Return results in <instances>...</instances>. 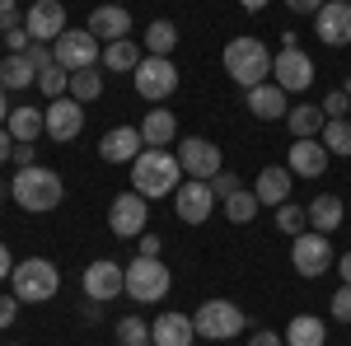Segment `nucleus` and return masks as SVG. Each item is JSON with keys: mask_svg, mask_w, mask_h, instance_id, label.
<instances>
[{"mask_svg": "<svg viewBox=\"0 0 351 346\" xmlns=\"http://www.w3.org/2000/svg\"><path fill=\"white\" fill-rule=\"evenodd\" d=\"M248 346H286V337H276V332H253Z\"/></svg>", "mask_w": 351, "mask_h": 346, "instance_id": "47", "label": "nucleus"}, {"mask_svg": "<svg viewBox=\"0 0 351 346\" xmlns=\"http://www.w3.org/2000/svg\"><path fill=\"white\" fill-rule=\"evenodd\" d=\"M43 117H47V136L52 140H75L84 127V103L75 99H52V103L43 108Z\"/></svg>", "mask_w": 351, "mask_h": 346, "instance_id": "17", "label": "nucleus"}, {"mask_svg": "<svg viewBox=\"0 0 351 346\" xmlns=\"http://www.w3.org/2000/svg\"><path fill=\"white\" fill-rule=\"evenodd\" d=\"M332 319L337 323H351V286L342 281L337 286V295H332Z\"/></svg>", "mask_w": 351, "mask_h": 346, "instance_id": "39", "label": "nucleus"}, {"mask_svg": "<svg viewBox=\"0 0 351 346\" xmlns=\"http://www.w3.org/2000/svg\"><path fill=\"white\" fill-rule=\"evenodd\" d=\"M328 342V323L314 314H295L286 323V346H324Z\"/></svg>", "mask_w": 351, "mask_h": 346, "instance_id": "25", "label": "nucleus"}, {"mask_svg": "<svg viewBox=\"0 0 351 346\" xmlns=\"http://www.w3.org/2000/svg\"><path fill=\"white\" fill-rule=\"evenodd\" d=\"M173 136H178V117H173L169 108H150L145 122H141V140H145L150 150H164Z\"/></svg>", "mask_w": 351, "mask_h": 346, "instance_id": "24", "label": "nucleus"}, {"mask_svg": "<svg viewBox=\"0 0 351 346\" xmlns=\"http://www.w3.org/2000/svg\"><path fill=\"white\" fill-rule=\"evenodd\" d=\"M132 80H136V94H141V99L160 103V99H169V94L178 89V66H173L169 56H145L132 71Z\"/></svg>", "mask_w": 351, "mask_h": 346, "instance_id": "5", "label": "nucleus"}, {"mask_svg": "<svg viewBox=\"0 0 351 346\" xmlns=\"http://www.w3.org/2000/svg\"><path fill=\"white\" fill-rule=\"evenodd\" d=\"M10 160L19 164V169H33L38 164V150H33V140H14V155Z\"/></svg>", "mask_w": 351, "mask_h": 346, "instance_id": "41", "label": "nucleus"}, {"mask_svg": "<svg viewBox=\"0 0 351 346\" xmlns=\"http://www.w3.org/2000/svg\"><path fill=\"white\" fill-rule=\"evenodd\" d=\"M192 337H197V323L178 309H169L150 323V346H192Z\"/></svg>", "mask_w": 351, "mask_h": 346, "instance_id": "18", "label": "nucleus"}, {"mask_svg": "<svg viewBox=\"0 0 351 346\" xmlns=\"http://www.w3.org/2000/svg\"><path fill=\"white\" fill-rule=\"evenodd\" d=\"M10 122V103H5V89H0V127Z\"/></svg>", "mask_w": 351, "mask_h": 346, "instance_id": "54", "label": "nucleus"}, {"mask_svg": "<svg viewBox=\"0 0 351 346\" xmlns=\"http://www.w3.org/2000/svg\"><path fill=\"white\" fill-rule=\"evenodd\" d=\"M145 56H141V47H136L132 38H122V42H108L104 47V66L108 71H117V75H127V71H136Z\"/></svg>", "mask_w": 351, "mask_h": 346, "instance_id": "30", "label": "nucleus"}, {"mask_svg": "<svg viewBox=\"0 0 351 346\" xmlns=\"http://www.w3.org/2000/svg\"><path fill=\"white\" fill-rule=\"evenodd\" d=\"M136 346H150V342H136Z\"/></svg>", "mask_w": 351, "mask_h": 346, "instance_id": "58", "label": "nucleus"}, {"mask_svg": "<svg viewBox=\"0 0 351 346\" xmlns=\"http://www.w3.org/2000/svg\"><path fill=\"white\" fill-rule=\"evenodd\" d=\"M337 271H342V281L351 286V253H342V258H337Z\"/></svg>", "mask_w": 351, "mask_h": 346, "instance_id": "52", "label": "nucleus"}, {"mask_svg": "<svg viewBox=\"0 0 351 346\" xmlns=\"http://www.w3.org/2000/svg\"><path fill=\"white\" fill-rule=\"evenodd\" d=\"M141 150H145V140H141V127H112V132L99 140V155H104L108 164H132Z\"/></svg>", "mask_w": 351, "mask_h": 346, "instance_id": "20", "label": "nucleus"}, {"mask_svg": "<svg viewBox=\"0 0 351 346\" xmlns=\"http://www.w3.org/2000/svg\"><path fill=\"white\" fill-rule=\"evenodd\" d=\"M0 197H10V187H5V183H0Z\"/></svg>", "mask_w": 351, "mask_h": 346, "instance_id": "55", "label": "nucleus"}, {"mask_svg": "<svg viewBox=\"0 0 351 346\" xmlns=\"http://www.w3.org/2000/svg\"><path fill=\"white\" fill-rule=\"evenodd\" d=\"M28 84H38V71H33V61L24 52H10L0 61V89H28Z\"/></svg>", "mask_w": 351, "mask_h": 346, "instance_id": "28", "label": "nucleus"}, {"mask_svg": "<svg viewBox=\"0 0 351 346\" xmlns=\"http://www.w3.org/2000/svg\"><path fill=\"white\" fill-rule=\"evenodd\" d=\"M0 28H19V5L14 0H0Z\"/></svg>", "mask_w": 351, "mask_h": 346, "instance_id": "45", "label": "nucleus"}, {"mask_svg": "<svg viewBox=\"0 0 351 346\" xmlns=\"http://www.w3.org/2000/svg\"><path fill=\"white\" fill-rule=\"evenodd\" d=\"M10 271H14V258H10V248L0 243V281H10Z\"/></svg>", "mask_w": 351, "mask_h": 346, "instance_id": "51", "label": "nucleus"}, {"mask_svg": "<svg viewBox=\"0 0 351 346\" xmlns=\"http://www.w3.org/2000/svg\"><path fill=\"white\" fill-rule=\"evenodd\" d=\"M160 248L164 243L155 239V234H141V258H160Z\"/></svg>", "mask_w": 351, "mask_h": 346, "instance_id": "48", "label": "nucleus"}, {"mask_svg": "<svg viewBox=\"0 0 351 346\" xmlns=\"http://www.w3.org/2000/svg\"><path fill=\"white\" fill-rule=\"evenodd\" d=\"M263 211V201H258V192H234V197H225V215H230V220H234V225H248V220H253V215Z\"/></svg>", "mask_w": 351, "mask_h": 346, "instance_id": "34", "label": "nucleus"}, {"mask_svg": "<svg viewBox=\"0 0 351 346\" xmlns=\"http://www.w3.org/2000/svg\"><path fill=\"white\" fill-rule=\"evenodd\" d=\"M89 33H94L99 42H122V38L132 33V14H127V5H99V10L89 14Z\"/></svg>", "mask_w": 351, "mask_h": 346, "instance_id": "19", "label": "nucleus"}, {"mask_svg": "<svg viewBox=\"0 0 351 346\" xmlns=\"http://www.w3.org/2000/svg\"><path fill=\"white\" fill-rule=\"evenodd\" d=\"M52 56H56V66H66V71H89L104 52H99V38L89 28H66L52 42Z\"/></svg>", "mask_w": 351, "mask_h": 346, "instance_id": "7", "label": "nucleus"}, {"mask_svg": "<svg viewBox=\"0 0 351 346\" xmlns=\"http://www.w3.org/2000/svg\"><path fill=\"white\" fill-rule=\"evenodd\" d=\"M108 5H127V0H108Z\"/></svg>", "mask_w": 351, "mask_h": 346, "instance_id": "56", "label": "nucleus"}, {"mask_svg": "<svg viewBox=\"0 0 351 346\" xmlns=\"http://www.w3.org/2000/svg\"><path fill=\"white\" fill-rule=\"evenodd\" d=\"M291 183H295V173L271 164V169L258 173V187H253V192H258V201H263V206H286V201H291Z\"/></svg>", "mask_w": 351, "mask_h": 346, "instance_id": "23", "label": "nucleus"}, {"mask_svg": "<svg viewBox=\"0 0 351 346\" xmlns=\"http://www.w3.org/2000/svg\"><path fill=\"white\" fill-rule=\"evenodd\" d=\"M145 47H150V56H169L173 47H178V24L155 19V24L145 28Z\"/></svg>", "mask_w": 351, "mask_h": 346, "instance_id": "31", "label": "nucleus"}, {"mask_svg": "<svg viewBox=\"0 0 351 346\" xmlns=\"http://www.w3.org/2000/svg\"><path fill=\"white\" fill-rule=\"evenodd\" d=\"M14 319H19V299L14 295H0V328H10Z\"/></svg>", "mask_w": 351, "mask_h": 346, "instance_id": "44", "label": "nucleus"}, {"mask_svg": "<svg viewBox=\"0 0 351 346\" xmlns=\"http://www.w3.org/2000/svg\"><path fill=\"white\" fill-rule=\"evenodd\" d=\"M80 286H84V299H117V295L127 291V271L117 262H108V258H99V262H89L84 267V276H80Z\"/></svg>", "mask_w": 351, "mask_h": 346, "instance_id": "13", "label": "nucleus"}, {"mask_svg": "<svg viewBox=\"0 0 351 346\" xmlns=\"http://www.w3.org/2000/svg\"><path fill=\"white\" fill-rule=\"evenodd\" d=\"M192 323H197V332L206 342H225V337H239L243 314H239V304H230V299H206Z\"/></svg>", "mask_w": 351, "mask_h": 346, "instance_id": "8", "label": "nucleus"}, {"mask_svg": "<svg viewBox=\"0 0 351 346\" xmlns=\"http://www.w3.org/2000/svg\"><path fill=\"white\" fill-rule=\"evenodd\" d=\"M319 108H324L328 122H337V117H347V112H351V94H347V89H332V94H328Z\"/></svg>", "mask_w": 351, "mask_h": 346, "instance_id": "38", "label": "nucleus"}, {"mask_svg": "<svg viewBox=\"0 0 351 346\" xmlns=\"http://www.w3.org/2000/svg\"><path fill=\"white\" fill-rule=\"evenodd\" d=\"M104 94V75H99V66H89V71H71V99L84 103V99H99Z\"/></svg>", "mask_w": 351, "mask_h": 346, "instance_id": "33", "label": "nucleus"}, {"mask_svg": "<svg viewBox=\"0 0 351 346\" xmlns=\"http://www.w3.org/2000/svg\"><path fill=\"white\" fill-rule=\"evenodd\" d=\"M314 33L328 47H347L351 42V0H328L324 10L314 14Z\"/></svg>", "mask_w": 351, "mask_h": 346, "instance_id": "15", "label": "nucleus"}, {"mask_svg": "<svg viewBox=\"0 0 351 346\" xmlns=\"http://www.w3.org/2000/svg\"><path fill=\"white\" fill-rule=\"evenodd\" d=\"M38 89H43L47 99H61V94H71V71L52 61L47 71H38Z\"/></svg>", "mask_w": 351, "mask_h": 346, "instance_id": "35", "label": "nucleus"}, {"mask_svg": "<svg viewBox=\"0 0 351 346\" xmlns=\"http://www.w3.org/2000/svg\"><path fill=\"white\" fill-rule=\"evenodd\" d=\"M291 173H300V178H324L328 173V150H324L319 136L291 140Z\"/></svg>", "mask_w": 351, "mask_h": 346, "instance_id": "22", "label": "nucleus"}, {"mask_svg": "<svg viewBox=\"0 0 351 346\" xmlns=\"http://www.w3.org/2000/svg\"><path fill=\"white\" fill-rule=\"evenodd\" d=\"M24 28H28L33 42H56V38L66 33V5H61V0H38L24 14Z\"/></svg>", "mask_w": 351, "mask_h": 346, "instance_id": "16", "label": "nucleus"}, {"mask_svg": "<svg viewBox=\"0 0 351 346\" xmlns=\"http://www.w3.org/2000/svg\"><path fill=\"white\" fill-rule=\"evenodd\" d=\"M248 112L258 117V122H276V117H286L291 112V103H286V89L276 80H267V84H258V89H248Z\"/></svg>", "mask_w": 351, "mask_h": 346, "instance_id": "21", "label": "nucleus"}, {"mask_svg": "<svg viewBox=\"0 0 351 346\" xmlns=\"http://www.w3.org/2000/svg\"><path fill=\"white\" fill-rule=\"evenodd\" d=\"M10 155H14V136L0 127V164H10Z\"/></svg>", "mask_w": 351, "mask_h": 346, "instance_id": "49", "label": "nucleus"}, {"mask_svg": "<svg viewBox=\"0 0 351 346\" xmlns=\"http://www.w3.org/2000/svg\"><path fill=\"white\" fill-rule=\"evenodd\" d=\"M220 61H225V75L239 84V89H258V84L271 80V52L258 38H230Z\"/></svg>", "mask_w": 351, "mask_h": 346, "instance_id": "2", "label": "nucleus"}, {"mask_svg": "<svg viewBox=\"0 0 351 346\" xmlns=\"http://www.w3.org/2000/svg\"><path fill=\"white\" fill-rule=\"evenodd\" d=\"M84 319H89V323L104 319V299H84Z\"/></svg>", "mask_w": 351, "mask_h": 346, "instance_id": "50", "label": "nucleus"}, {"mask_svg": "<svg viewBox=\"0 0 351 346\" xmlns=\"http://www.w3.org/2000/svg\"><path fill=\"white\" fill-rule=\"evenodd\" d=\"M286 5H291L295 14H319V10H324L328 0H286Z\"/></svg>", "mask_w": 351, "mask_h": 346, "instance_id": "46", "label": "nucleus"}, {"mask_svg": "<svg viewBox=\"0 0 351 346\" xmlns=\"http://www.w3.org/2000/svg\"><path fill=\"white\" fill-rule=\"evenodd\" d=\"M178 164H183V173H188V178L211 183V178L220 173V145L202 140V136H188V140L178 145Z\"/></svg>", "mask_w": 351, "mask_h": 346, "instance_id": "14", "label": "nucleus"}, {"mask_svg": "<svg viewBox=\"0 0 351 346\" xmlns=\"http://www.w3.org/2000/svg\"><path fill=\"white\" fill-rule=\"evenodd\" d=\"M276 230H281V234H291V239H295V234H304V230H309L304 206H291V201H286V206H276Z\"/></svg>", "mask_w": 351, "mask_h": 346, "instance_id": "36", "label": "nucleus"}, {"mask_svg": "<svg viewBox=\"0 0 351 346\" xmlns=\"http://www.w3.org/2000/svg\"><path fill=\"white\" fill-rule=\"evenodd\" d=\"M304 215H309V230H319V234H332V230L342 225V201H337L332 192H324V197H314V201L304 206Z\"/></svg>", "mask_w": 351, "mask_h": 346, "instance_id": "27", "label": "nucleus"}, {"mask_svg": "<svg viewBox=\"0 0 351 346\" xmlns=\"http://www.w3.org/2000/svg\"><path fill=\"white\" fill-rule=\"evenodd\" d=\"M271 80L281 84L286 94H304L314 84V61L300 52V47H281L271 56Z\"/></svg>", "mask_w": 351, "mask_h": 346, "instance_id": "12", "label": "nucleus"}, {"mask_svg": "<svg viewBox=\"0 0 351 346\" xmlns=\"http://www.w3.org/2000/svg\"><path fill=\"white\" fill-rule=\"evenodd\" d=\"M145 220H150V211H145V197H141V192H117V197H112L108 230L117 239H141V234H145Z\"/></svg>", "mask_w": 351, "mask_h": 346, "instance_id": "11", "label": "nucleus"}, {"mask_svg": "<svg viewBox=\"0 0 351 346\" xmlns=\"http://www.w3.org/2000/svg\"><path fill=\"white\" fill-rule=\"evenodd\" d=\"M243 10H248V14H258V10H263V5H271V0H239Z\"/></svg>", "mask_w": 351, "mask_h": 346, "instance_id": "53", "label": "nucleus"}, {"mask_svg": "<svg viewBox=\"0 0 351 346\" xmlns=\"http://www.w3.org/2000/svg\"><path fill=\"white\" fill-rule=\"evenodd\" d=\"M173 211H178L183 225H206L211 211H216V192H211V183H202V178H183L178 192H173Z\"/></svg>", "mask_w": 351, "mask_h": 346, "instance_id": "10", "label": "nucleus"}, {"mask_svg": "<svg viewBox=\"0 0 351 346\" xmlns=\"http://www.w3.org/2000/svg\"><path fill=\"white\" fill-rule=\"evenodd\" d=\"M10 281H14V299L19 304H43V299H52L61 291V271L47 258H24L10 271Z\"/></svg>", "mask_w": 351, "mask_h": 346, "instance_id": "4", "label": "nucleus"}, {"mask_svg": "<svg viewBox=\"0 0 351 346\" xmlns=\"http://www.w3.org/2000/svg\"><path fill=\"white\" fill-rule=\"evenodd\" d=\"M178 183H183V164H178V155L150 150V145H145V150L132 160V192H141L145 201H150V197H173Z\"/></svg>", "mask_w": 351, "mask_h": 346, "instance_id": "1", "label": "nucleus"}, {"mask_svg": "<svg viewBox=\"0 0 351 346\" xmlns=\"http://www.w3.org/2000/svg\"><path fill=\"white\" fill-rule=\"evenodd\" d=\"M28 61H33V71H47V66H52L56 56H52V42H28Z\"/></svg>", "mask_w": 351, "mask_h": 346, "instance_id": "40", "label": "nucleus"}, {"mask_svg": "<svg viewBox=\"0 0 351 346\" xmlns=\"http://www.w3.org/2000/svg\"><path fill=\"white\" fill-rule=\"evenodd\" d=\"M164 291H169V267H164V258H136L127 267V295L132 299L155 304V299H164Z\"/></svg>", "mask_w": 351, "mask_h": 346, "instance_id": "6", "label": "nucleus"}, {"mask_svg": "<svg viewBox=\"0 0 351 346\" xmlns=\"http://www.w3.org/2000/svg\"><path fill=\"white\" fill-rule=\"evenodd\" d=\"M291 262H295L300 276H324L328 267H332V243H328V234H319V230H304V234H295L291 239Z\"/></svg>", "mask_w": 351, "mask_h": 346, "instance_id": "9", "label": "nucleus"}, {"mask_svg": "<svg viewBox=\"0 0 351 346\" xmlns=\"http://www.w3.org/2000/svg\"><path fill=\"white\" fill-rule=\"evenodd\" d=\"M117 342H122V346L150 342V323H145V319H117Z\"/></svg>", "mask_w": 351, "mask_h": 346, "instance_id": "37", "label": "nucleus"}, {"mask_svg": "<svg viewBox=\"0 0 351 346\" xmlns=\"http://www.w3.org/2000/svg\"><path fill=\"white\" fill-rule=\"evenodd\" d=\"M5 132L14 136V140H38V136H47V117L38 108H14L10 122H5Z\"/></svg>", "mask_w": 351, "mask_h": 346, "instance_id": "29", "label": "nucleus"}, {"mask_svg": "<svg viewBox=\"0 0 351 346\" xmlns=\"http://www.w3.org/2000/svg\"><path fill=\"white\" fill-rule=\"evenodd\" d=\"M10 197H14L24 211L43 215V211H56V206H61V197H66V183H61V173L43 169V164H33V169H19V173H14V183H10Z\"/></svg>", "mask_w": 351, "mask_h": 346, "instance_id": "3", "label": "nucleus"}, {"mask_svg": "<svg viewBox=\"0 0 351 346\" xmlns=\"http://www.w3.org/2000/svg\"><path fill=\"white\" fill-rule=\"evenodd\" d=\"M28 42H33V38H28L24 24H19V28H5V47H10V52H28Z\"/></svg>", "mask_w": 351, "mask_h": 346, "instance_id": "43", "label": "nucleus"}, {"mask_svg": "<svg viewBox=\"0 0 351 346\" xmlns=\"http://www.w3.org/2000/svg\"><path fill=\"white\" fill-rule=\"evenodd\" d=\"M211 192H216V201H225V197H234V192H239V183H234V173H216V178H211Z\"/></svg>", "mask_w": 351, "mask_h": 346, "instance_id": "42", "label": "nucleus"}, {"mask_svg": "<svg viewBox=\"0 0 351 346\" xmlns=\"http://www.w3.org/2000/svg\"><path fill=\"white\" fill-rule=\"evenodd\" d=\"M0 42H5V28H0Z\"/></svg>", "mask_w": 351, "mask_h": 346, "instance_id": "57", "label": "nucleus"}, {"mask_svg": "<svg viewBox=\"0 0 351 346\" xmlns=\"http://www.w3.org/2000/svg\"><path fill=\"white\" fill-rule=\"evenodd\" d=\"M319 136H324V150H328V155H347V160H351V117L328 122Z\"/></svg>", "mask_w": 351, "mask_h": 346, "instance_id": "32", "label": "nucleus"}, {"mask_svg": "<svg viewBox=\"0 0 351 346\" xmlns=\"http://www.w3.org/2000/svg\"><path fill=\"white\" fill-rule=\"evenodd\" d=\"M286 127H291L295 140H309V136H319L328 127V117H324V108H319V103H295L291 112H286Z\"/></svg>", "mask_w": 351, "mask_h": 346, "instance_id": "26", "label": "nucleus"}]
</instances>
